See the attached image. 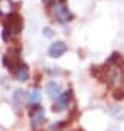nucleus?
<instances>
[{
    "mask_svg": "<svg viewBox=\"0 0 124 131\" xmlns=\"http://www.w3.org/2000/svg\"><path fill=\"white\" fill-rule=\"evenodd\" d=\"M22 26H23V19L20 14L17 13H11L8 17H6V23H5V32H3V37L9 32V37L11 36H17L20 31H22Z\"/></svg>",
    "mask_w": 124,
    "mask_h": 131,
    "instance_id": "obj_1",
    "label": "nucleus"
},
{
    "mask_svg": "<svg viewBox=\"0 0 124 131\" xmlns=\"http://www.w3.org/2000/svg\"><path fill=\"white\" fill-rule=\"evenodd\" d=\"M72 13L68 9V6H65L63 3H57L55 5V19L58 23H68L72 20Z\"/></svg>",
    "mask_w": 124,
    "mask_h": 131,
    "instance_id": "obj_2",
    "label": "nucleus"
},
{
    "mask_svg": "<svg viewBox=\"0 0 124 131\" xmlns=\"http://www.w3.org/2000/svg\"><path fill=\"white\" fill-rule=\"evenodd\" d=\"M3 65L8 68V70H16L19 68L22 62H20V56H19V51H9L8 54L3 56Z\"/></svg>",
    "mask_w": 124,
    "mask_h": 131,
    "instance_id": "obj_3",
    "label": "nucleus"
},
{
    "mask_svg": "<svg viewBox=\"0 0 124 131\" xmlns=\"http://www.w3.org/2000/svg\"><path fill=\"white\" fill-rule=\"evenodd\" d=\"M71 100H72V91L68 90V91H63L60 94V97L57 99V103L54 105V111H65L69 105H71Z\"/></svg>",
    "mask_w": 124,
    "mask_h": 131,
    "instance_id": "obj_4",
    "label": "nucleus"
},
{
    "mask_svg": "<svg viewBox=\"0 0 124 131\" xmlns=\"http://www.w3.org/2000/svg\"><path fill=\"white\" fill-rule=\"evenodd\" d=\"M66 49H68V46H66L65 42H54V43L49 46V56L54 57V59L61 57V56L66 52Z\"/></svg>",
    "mask_w": 124,
    "mask_h": 131,
    "instance_id": "obj_5",
    "label": "nucleus"
},
{
    "mask_svg": "<svg viewBox=\"0 0 124 131\" xmlns=\"http://www.w3.org/2000/svg\"><path fill=\"white\" fill-rule=\"evenodd\" d=\"M44 120V110L43 108H37L32 116H31V125H32V129H37Z\"/></svg>",
    "mask_w": 124,
    "mask_h": 131,
    "instance_id": "obj_6",
    "label": "nucleus"
},
{
    "mask_svg": "<svg viewBox=\"0 0 124 131\" xmlns=\"http://www.w3.org/2000/svg\"><path fill=\"white\" fill-rule=\"evenodd\" d=\"M46 91H48V94H49V97H52V99H58L60 97V94H61V86H60V83L58 82H55V80H51V82H48L46 83Z\"/></svg>",
    "mask_w": 124,
    "mask_h": 131,
    "instance_id": "obj_7",
    "label": "nucleus"
},
{
    "mask_svg": "<svg viewBox=\"0 0 124 131\" xmlns=\"http://www.w3.org/2000/svg\"><path fill=\"white\" fill-rule=\"evenodd\" d=\"M122 77H124V73H122V70H119V68H116V70H113L110 74H109V83L110 85H119L121 82H122Z\"/></svg>",
    "mask_w": 124,
    "mask_h": 131,
    "instance_id": "obj_8",
    "label": "nucleus"
},
{
    "mask_svg": "<svg viewBox=\"0 0 124 131\" xmlns=\"http://www.w3.org/2000/svg\"><path fill=\"white\" fill-rule=\"evenodd\" d=\"M26 99H28V97H26V93H25L23 90H16V91L12 93V102H14V105H16L17 108L22 106Z\"/></svg>",
    "mask_w": 124,
    "mask_h": 131,
    "instance_id": "obj_9",
    "label": "nucleus"
},
{
    "mask_svg": "<svg viewBox=\"0 0 124 131\" xmlns=\"http://www.w3.org/2000/svg\"><path fill=\"white\" fill-rule=\"evenodd\" d=\"M16 77H17L19 82H26V80H28V77H29V70H28V67H26L25 63H22L20 67L17 68Z\"/></svg>",
    "mask_w": 124,
    "mask_h": 131,
    "instance_id": "obj_10",
    "label": "nucleus"
},
{
    "mask_svg": "<svg viewBox=\"0 0 124 131\" xmlns=\"http://www.w3.org/2000/svg\"><path fill=\"white\" fill-rule=\"evenodd\" d=\"M40 100H41V97H40V93H38L37 90H31V91L28 93V103H29V105L37 106V105L40 103Z\"/></svg>",
    "mask_w": 124,
    "mask_h": 131,
    "instance_id": "obj_11",
    "label": "nucleus"
},
{
    "mask_svg": "<svg viewBox=\"0 0 124 131\" xmlns=\"http://www.w3.org/2000/svg\"><path fill=\"white\" fill-rule=\"evenodd\" d=\"M11 8H12V2L11 0H0V16H9L11 14Z\"/></svg>",
    "mask_w": 124,
    "mask_h": 131,
    "instance_id": "obj_12",
    "label": "nucleus"
},
{
    "mask_svg": "<svg viewBox=\"0 0 124 131\" xmlns=\"http://www.w3.org/2000/svg\"><path fill=\"white\" fill-rule=\"evenodd\" d=\"M110 113H112V116L115 117V119H118V120H121V122H124V106H113L112 110H110Z\"/></svg>",
    "mask_w": 124,
    "mask_h": 131,
    "instance_id": "obj_13",
    "label": "nucleus"
},
{
    "mask_svg": "<svg viewBox=\"0 0 124 131\" xmlns=\"http://www.w3.org/2000/svg\"><path fill=\"white\" fill-rule=\"evenodd\" d=\"M118 59H119V54H118V52H113V54H112V56H110V57L107 59L106 65H112V63H115V62H116Z\"/></svg>",
    "mask_w": 124,
    "mask_h": 131,
    "instance_id": "obj_14",
    "label": "nucleus"
},
{
    "mask_svg": "<svg viewBox=\"0 0 124 131\" xmlns=\"http://www.w3.org/2000/svg\"><path fill=\"white\" fill-rule=\"evenodd\" d=\"M113 97H115L116 100H122V99H124V91H122V90H115V91H113Z\"/></svg>",
    "mask_w": 124,
    "mask_h": 131,
    "instance_id": "obj_15",
    "label": "nucleus"
},
{
    "mask_svg": "<svg viewBox=\"0 0 124 131\" xmlns=\"http://www.w3.org/2000/svg\"><path fill=\"white\" fill-rule=\"evenodd\" d=\"M43 3H44L46 6H51V5H54V3H55V0H43Z\"/></svg>",
    "mask_w": 124,
    "mask_h": 131,
    "instance_id": "obj_16",
    "label": "nucleus"
},
{
    "mask_svg": "<svg viewBox=\"0 0 124 131\" xmlns=\"http://www.w3.org/2000/svg\"><path fill=\"white\" fill-rule=\"evenodd\" d=\"M52 32H51V29H44V36H51Z\"/></svg>",
    "mask_w": 124,
    "mask_h": 131,
    "instance_id": "obj_17",
    "label": "nucleus"
},
{
    "mask_svg": "<svg viewBox=\"0 0 124 131\" xmlns=\"http://www.w3.org/2000/svg\"><path fill=\"white\" fill-rule=\"evenodd\" d=\"M75 131H83V129H75Z\"/></svg>",
    "mask_w": 124,
    "mask_h": 131,
    "instance_id": "obj_18",
    "label": "nucleus"
}]
</instances>
